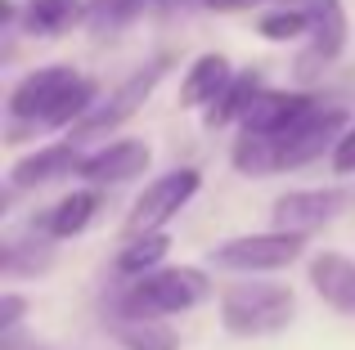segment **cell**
Listing matches in <instances>:
<instances>
[{"label": "cell", "instance_id": "5b68a950", "mask_svg": "<svg viewBox=\"0 0 355 350\" xmlns=\"http://www.w3.org/2000/svg\"><path fill=\"white\" fill-rule=\"evenodd\" d=\"M166 68H171V54H153L144 68H135V72H130V77L113 90V95H108L104 104H99L95 113H90L86 122L77 126V131H72V144L81 149L86 140H104V135H113L121 122H130V117L144 108V99L157 90V81L166 77Z\"/></svg>", "mask_w": 355, "mask_h": 350}, {"label": "cell", "instance_id": "4fadbf2b", "mask_svg": "<svg viewBox=\"0 0 355 350\" xmlns=\"http://www.w3.org/2000/svg\"><path fill=\"white\" fill-rule=\"evenodd\" d=\"M230 81H234V68L225 54H198L180 81V108H211L230 90Z\"/></svg>", "mask_w": 355, "mask_h": 350}, {"label": "cell", "instance_id": "ba28073f", "mask_svg": "<svg viewBox=\"0 0 355 350\" xmlns=\"http://www.w3.org/2000/svg\"><path fill=\"white\" fill-rule=\"evenodd\" d=\"M342 50H347V9H342V0H320L311 41H306V50L297 54L293 77L306 81V86H315V81L342 59Z\"/></svg>", "mask_w": 355, "mask_h": 350}, {"label": "cell", "instance_id": "44dd1931", "mask_svg": "<svg viewBox=\"0 0 355 350\" xmlns=\"http://www.w3.org/2000/svg\"><path fill=\"white\" fill-rule=\"evenodd\" d=\"M333 171H338V175H355V126L342 135L338 149H333Z\"/></svg>", "mask_w": 355, "mask_h": 350}, {"label": "cell", "instance_id": "9c48e42d", "mask_svg": "<svg viewBox=\"0 0 355 350\" xmlns=\"http://www.w3.org/2000/svg\"><path fill=\"white\" fill-rule=\"evenodd\" d=\"M342 207H347V193H342V189H297V193L275 198L270 220H275V229H284V234H302L306 238V234H315L320 225L338 220Z\"/></svg>", "mask_w": 355, "mask_h": 350}, {"label": "cell", "instance_id": "7402d4cb", "mask_svg": "<svg viewBox=\"0 0 355 350\" xmlns=\"http://www.w3.org/2000/svg\"><path fill=\"white\" fill-rule=\"evenodd\" d=\"M211 9H220V14H234V9H252V5H266V0H207Z\"/></svg>", "mask_w": 355, "mask_h": 350}, {"label": "cell", "instance_id": "603a6c76", "mask_svg": "<svg viewBox=\"0 0 355 350\" xmlns=\"http://www.w3.org/2000/svg\"><path fill=\"white\" fill-rule=\"evenodd\" d=\"M162 9H184V5H193V0H157Z\"/></svg>", "mask_w": 355, "mask_h": 350}, {"label": "cell", "instance_id": "8fae6325", "mask_svg": "<svg viewBox=\"0 0 355 350\" xmlns=\"http://www.w3.org/2000/svg\"><path fill=\"white\" fill-rule=\"evenodd\" d=\"M81 149L77 144H50V149H36L27 153V158H18L14 167H9V184L14 189H41V184L50 180H63V175H77L81 171Z\"/></svg>", "mask_w": 355, "mask_h": 350}, {"label": "cell", "instance_id": "5bb4252c", "mask_svg": "<svg viewBox=\"0 0 355 350\" xmlns=\"http://www.w3.org/2000/svg\"><path fill=\"white\" fill-rule=\"evenodd\" d=\"M18 27L27 36H63L86 27V0H27L18 9Z\"/></svg>", "mask_w": 355, "mask_h": 350}, {"label": "cell", "instance_id": "6da1fadb", "mask_svg": "<svg viewBox=\"0 0 355 350\" xmlns=\"http://www.w3.org/2000/svg\"><path fill=\"white\" fill-rule=\"evenodd\" d=\"M95 81L86 72L68 68V63H50V68H36L9 90V140H27V135L41 131H63L72 126L77 131L90 113H95Z\"/></svg>", "mask_w": 355, "mask_h": 350}, {"label": "cell", "instance_id": "7c38bea8", "mask_svg": "<svg viewBox=\"0 0 355 350\" xmlns=\"http://www.w3.org/2000/svg\"><path fill=\"white\" fill-rule=\"evenodd\" d=\"M311 288L338 315H355V261L351 256H342V252L311 256Z\"/></svg>", "mask_w": 355, "mask_h": 350}, {"label": "cell", "instance_id": "ffe728a7", "mask_svg": "<svg viewBox=\"0 0 355 350\" xmlns=\"http://www.w3.org/2000/svg\"><path fill=\"white\" fill-rule=\"evenodd\" d=\"M23 310H27V301L23 297H0V333L5 337H14V328H18V319H23Z\"/></svg>", "mask_w": 355, "mask_h": 350}, {"label": "cell", "instance_id": "52a82bcc", "mask_svg": "<svg viewBox=\"0 0 355 350\" xmlns=\"http://www.w3.org/2000/svg\"><path fill=\"white\" fill-rule=\"evenodd\" d=\"M302 252H306L302 234L270 229V234H243V238L220 243L216 252H211V261H216L220 270H234V274H270V270H288Z\"/></svg>", "mask_w": 355, "mask_h": 350}, {"label": "cell", "instance_id": "9a60e30c", "mask_svg": "<svg viewBox=\"0 0 355 350\" xmlns=\"http://www.w3.org/2000/svg\"><path fill=\"white\" fill-rule=\"evenodd\" d=\"M261 90H266V86H261V72H252V68L248 72H234L230 90L207 108V117H202L207 131H220V126H234V122L243 126V122H248V113H252V104L261 99Z\"/></svg>", "mask_w": 355, "mask_h": 350}, {"label": "cell", "instance_id": "ac0fdd59", "mask_svg": "<svg viewBox=\"0 0 355 350\" xmlns=\"http://www.w3.org/2000/svg\"><path fill=\"white\" fill-rule=\"evenodd\" d=\"M171 252V238L166 234H148V238H130L117 256V274L126 279H144V274L162 270V256Z\"/></svg>", "mask_w": 355, "mask_h": 350}, {"label": "cell", "instance_id": "3957f363", "mask_svg": "<svg viewBox=\"0 0 355 350\" xmlns=\"http://www.w3.org/2000/svg\"><path fill=\"white\" fill-rule=\"evenodd\" d=\"M211 297V283L202 270L193 265H166L153 270L144 279H135L117 301L121 319H166V315H184V310L202 306Z\"/></svg>", "mask_w": 355, "mask_h": 350}, {"label": "cell", "instance_id": "8992f818", "mask_svg": "<svg viewBox=\"0 0 355 350\" xmlns=\"http://www.w3.org/2000/svg\"><path fill=\"white\" fill-rule=\"evenodd\" d=\"M202 189V175L193 167H175L166 175H157L144 193L135 198L126 216V238H148V234H162L166 220L180 216V207H189V198Z\"/></svg>", "mask_w": 355, "mask_h": 350}, {"label": "cell", "instance_id": "2e32d148", "mask_svg": "<svg viewBox=\"0 0 355 350\" xmlns=\"http://www.w3.org/2000/svg\"><path fill=\"white\" fill-rule=\"evenodd\" d=\"M148 0H86V32L95 41H113L130 23H139Z\"/></svg>", "mask_w": 355, "mask_h": 350}, {"label": "cell", "instance_id": "7a4b0ae2", "mask_svg": "<svg viewBox=\"0 0 355 350\" xmlns=\"http://www.w3.org/2000/svg\"><path fill=\"white\" fill-rule=\"evenodd\" d=\"M347 113L333 104H315L306 117H297L284 135H248L239 131L230 167L239 175H279V171H302L315 158L333 153L347 135Z\"/></svg>", "mask_w": 355, "mask_h": 350}, {"label": "cell", "instance_id": "30bf717a", "mask_svg": "<svg viewBox=\"0 0 355 350\" xmlns=\"http://www.w3.org/2000/svg\"><path fill=\"white\" fill-rule=\"evenodd\" d=\"M148 144L144 140H113V144H104V149H95V153H86V162H81V180L86 184H126V180H135V175H144L148 171Z\"/></svg>", "mask_w": 355, "mask_h": 350}, {"label": "cell", "instance_id": "d6986e66", "mask_svg": "<svg viewBox=\"0 0 355 350\" xmlns=\"http://www.w3.org/2000/svg\"><path fill=\"white\" fill-rule=\"evenodd\" d=\"M117 342L126 350H180L175 333L162 319H121L117 324Z\"/></svg>", "mask_w": 355, "mask_h": 350}, {"label": "cell", "instance_id": "277c9868", "mask_svg": "<svg viewBox=\"0 0 355 350\" xmlns=\"http://www.w3.org/2000/svg\"><path fill=\"white\" fill-rule=\"evenodd\" d=\"M293 315H297V297L284 283L248 279L220 292V324L234 337H275L293 324Z\"/></svg>", "mask_w": 355, "mask_h": 350}, {"label": "cell", "instance_id": "e0dca14e", "mask_svg": "<svg viewBox=\"0 0 355 350\" xmlns=\"http://www.w3.org/2000/svg\"><path fill=\"white\" fill-rule=\"evenodd\" d=\"M95 211H99V193L95 189H77V193L59 198L50 211H45V234L50 238H72L95 220Z\"/></svg>", "mask_w": 355, "mask_h": 350}]
</instances>
